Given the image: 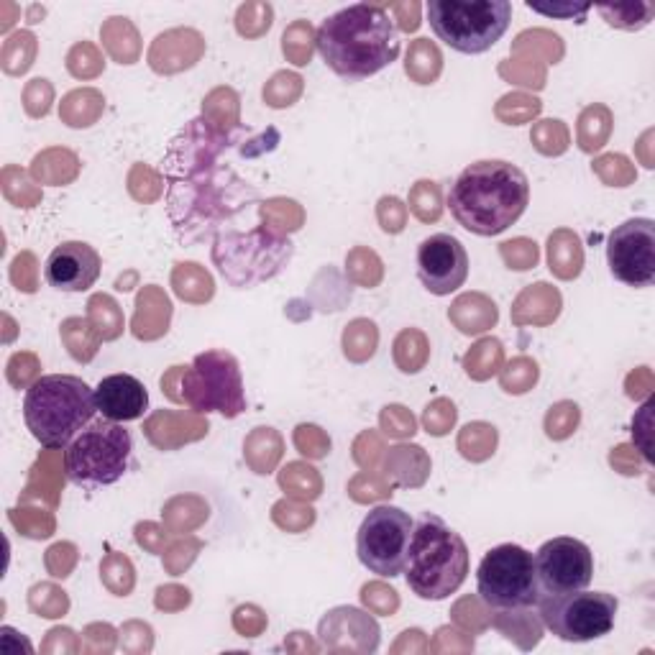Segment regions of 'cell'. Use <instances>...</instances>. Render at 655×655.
Returning <instances> with one entry per match:
<instances>
[{"mask_svg":"<svg viewBox=\"0 0 655 655\" xmlns=\"http://www.w3.org/2000/svg\"><path fill=\"white\" fill-rule=\"evenodd\" d=\"M180 389L182 402L198 415L221 412L223 418H238L246 410L241 366L228 351H205L182 366Z\"/></svg>","mask_w":655,"mask_h":655,"instance_id":"30bf717a","label":"cell"},{"mask_svg":"<svg viewBox=\"0 0 655 655\" xmlns=\"http://www.w3.org/2000/svg\"><path fill=\"white\" fill-rule=\"evenodd\" d=\"M295 446L300 448L302 456L308 458H323L325 453L331 451V441L318 425H300L295 430Z\"/></svg>","mask_w":655,"mask_h":655,"instance_id":"f6af8a7d","label":"cell"},{"mask_svg":"<svg viewBox=\"0 0 655 655\" xmlns=\"http://www.w3.org/2000/svg\"><path fill=\"white\" fill-rule=\"evenodd\" d=\"M433 34L461 54H484L510 29L507 0H430L425 6Z\"/></svg>","mask_w":655,"mask_h":655,"instance_id":"8992f818","label":"cell"},{"mask_svg":"<svg viewBox=\"0 0 655 655\" xmlns=\"http://www.w3.org/2000/svg\"><path fill=\"white\" fill-rule=\"evenodd\" d=\"M379 423H382L384 433L392 435V438H410V435L418 433V423L412 418V412L402 405L384 407Z\"/></svg>","mask_w":655,"mask_h":655,"instance_id":"ab89813d","label":"cell"},{"mask_svg":"<svg viewBox=\"0 0 655 655\" xmlns=\"http://www.w3.org/2000/svg\"><path fill=\"white\" fill-rule=\"evenodd\" d=\"M315 47L346 82H361L377 75L400 57L395 18L387 8L356 3L328 16L315 34Z\"/></svg>","mask_w":655,"mask_h":655,"instance_id":"6da1fadb","label":"cell"},{"mask_svg":"<svg viewBox=\"0 0 655 655\" xmlns=\"http://www.w3.org/2000/svg\"><path fill=\"white\" fill-rule=\"evenodd\" d=\"M11 522L26 538H49L54 533V520L36 510H11Z\"/></svg>","mask_w":655,"mask_h":655,"instance_id":"60d3db41","label":"cell"},{"mask_svg":"<svg viewBox=\"0 0 655 655\" xmlns=\"http://www.w3.org/2000/svg\"><path fill=\"white\" fill-rule=\"evenodd\" d=\"M361 602L371 609V612H377V615H392L397 607H400V597H397L395 589H389V586L379 584H366L361 589Z\"/></svg>","mask_w":655,"mask_h":655,"instance_id":"ee69618b","label":"cell"},{"mask_svg":"<svg viewBox=\"0 0 655 655\" xmlns=\"http://www.w3.org/2000/svg\"><path fill=\"white\" fill-rule=\"evenodd\" d=\"M448 318L456 323V328L461 333H466V336H476V333L489 331V328L497 323L499 313H497V305H494L492 300H489L482 310H474V313H471L469 302H466V297L461 295L456 302H453L451 310H448Z\"/></svg>","mask_w":655,"mask_h":655,"instance_id":"4316f807","label":"cell"},{"mask_svg":"<svg viewBox=\"0 0 655 655\" xmlns=\"http://www.w3.org/2000/svg\"><path fill=\"white\" fill-rule=\"evenodd\" d=\"M530 205L528 174L505 159H482L458 174L448 190V210L476 236H499Z\"/></svg>","mask_w":655,"mask_h":655,"instance_id":"7a4b0ae2","label":"cell"},{"mask_svg":"<svg viewBox=\"0 0 655 655\" xmlns=\"http://www.w3.org/2000/svg\"><path fill=\"white\" fill-rule=\"evenodd\" d=\"M405 579L410 592L425 602H441L456 594L469 576L466 540L438 515L425 512L412 528Z\"/></svg>","mask_w":655,"mask_h":655,"instance_id":"3957f363","label":"cell"},{"mask_svg":"<svg viewBox=\"0 0 655 655\" xmlns=\"http://www.w3.org/2000/svg\"><path fill=\"white\" fill-rule=\"evenodd\" d=\"M203 54V36L198 31H167L157 36L149 52L151 67L157 72H180L192 67Z\"/></svg>","mask_w":655,"mask_h":655,"instance_id":"ac0fdd59","label":"cell"},{"mask_svg":"<svg viewBox=\"0 0 655 655\" xmlns=\"http://www.w3.org/2000/svg\"><path fill=\"white\" fill-rule=\"evenodd\" d=\"M415 522L395 505H379L364 517L356 533V553L371 574L395 579L405 571Z\"/></svg>","mask_w":655,"mask_h":655,"instance_id":"7c38bea8","label":"cell"},{"mask_svg":"<svg viewBox=\"0 0 655 655\" xmlns=\"http://www.w3.org/2000/svg\"><path fill=\"white\" fill-rule=\"evenodd\" d=\"M282 49H285L290 62L297 64V67L310 64V57H313V31H310V24L297 21L295 26H290L285 36H282Z\"/></svg>","mask_w":655,"mask_h":655,"instance_id":"836d02e7","label":"cell"},{"mask_svg":"<svg viewBox=\"0 0 655 655\" xmlns=\"http://www.w3.org/2000/svg\"><path fill=\"white\" fill-rule=\"evenodd\" d=\"M540 620L563 643H592L612 632L617 620L615 594L579 592L540 597Z\"/></svg>","mask_w":655,"mask_h":655,"instance_id":"8fae6325","label":"cell"},{"mask_svg":"<svg viewBox=\"0 0 655 655\" xmlns=\"http://www.w3.org/2000/svg\"><path fill=\"white\" fill-rule=\"evenodd\" d=\"M62 341L70 351V356L80 364H87V361H93L95 354H98L100 346V333L95 331L93 323L90 320L82 318H67L62 323Z\"/></svg>","mask_w":655,"mask_h":655,"instance_id":"44dd1931","label":"cell"},{"mask_svg":"<svg viewBox=\"0 0 655 655\" xmlns=\"http://www.w3.org/2000/svg\"><path fill=\"white\" fill-rule=\"evenodd\" d=\"M274 522L279 528L290 530V533H300V530L310 528L315 522V512L310 507H300L295 502H277L272 510Z\"/></svg>","mask_w":655,"mask_h":655,"instance_id":"f35d334b","label":"cell"},{"mask_svg":"<svg viewBox=\"0 0 655 655\" xmlns=\"http://www.w3.org/2000/svg\"><path fill=\"white\" fill-rule=\"evenodd\" d=\"M525 6H528L530 11L553 18H584V13L592 8V6H571V3H563V6H540V3H533V0H528Z\"/></svg>","mask_w":655,"mask_h":655,"instance_id":"f5cc1de1","label":"cell"},{"mask_svg":"<svg viewBox=\"0 0 655 655\" xmlns=\"http://www.w3.org/2000/svg\"><path fill=\"white\" fill-rule=\"evenodd\" d=\"M476 594L499 612H522L538 607L540 584L533 553L522 545L502 543L487 553L476 569Z\"/></svg>","mask_w":655,"mask_h":655,"instance_id":"9c48e42d","label":"cell"},{"mask_svg":"<svg viewBox=\"0 0 655 655\" xmlns=\"http://www.w3.org/2000/svg\"><path fill=\"white\" fill-rule=\"evenodd\" d=\"M499 251H502V259L507 261V267L517 269V272L533 269L540 259L538 244H535V241H528V238L507 241V244L499 246Z\"/></svg>","mask_w":655,"mask_h":655,"instance_id":"74e56055","label":"cell"},{"mask_svg":"<svg viewBox=\"0 0 655 655\" xmlns=\"http://www.w3.org/2000/svg\"><path fill=\"white\" fill-rule=\"evenodd\" d=\"M650 410H653V400H648L643 405V410H640V415L635 420H632V441H638L640 435H643V441L638 443V451L643 453V458L648 461V464H653L655 456L653 451H650Z\"/></svg>","mask_w":655,"mask_h":655,"instance_id":"816d5d0a","label":"cell"},{"mask_svg":"<svg viewBox=\"0 0 655 655\" xmlns=\"http://www.w3.org/2000/svg\"><path fill=\"white\" fill-rule=\"evenodd\" d=\"M75 561H77V548L72 543H57L52 545L47 553V569L52 571V576H57V579L70 576Z\"/></svg>","mask_w":655,"mask_h":655,"instance_id":"7dc6e473","label":"cell"},{"mask_svg":"<svg viewBox=\"0 0 655 655\" xmlns=\"http://www.w3.org/2000/svg\"><path fill=\"white\" fill-rule=\"evenodd\" d=\"M499 364H502V343L497 338H484L464 356L466 374L476 382H484L492 374H497Z\"/></svg>","mask_w":655,"mask_h":655,"instance_id":"f1b7e54d","label":"cell"},{"mask_svg":"<svg viewBox=\"0 0 655 655\" xmlns=\"http://www.w3.org/2000/svg\"><path fill=\"white\" fill-rule=\"evenodd\" d=\"M256 200L254 187L236 180L231 169L213 167V159L205 162V172L192 182H172L167 195L169 215L174 228L187 241L210 236L226 218L244 210Z\"/></svg>","mask_w":655,"mask_h":655,"instance_id":"5b68a950","label":"cell"},{"mask_svg":"<svg viewBox=\"0 0 655 655\" xmlns=\"http://www.w3.org/2000/svg\"><path fill=\"white\" fill-rule=\"evenodd\" d=\"M292 251V241L285 233L259 226L246 233H221L213 244V261L226 282L246 290L277 277L292 259Z\"/></svg>","mask_w":655,"mask_h":655,"instance_id":"52a82bcc","label":"cell"},{"mask_svg":"<svg viewBox=\"0 0 655 655\" xmlns=\"http://www.w3.org/2000/svg\"><path fill=\"white\" fill-rule=\"evenodd\" d=\"M548 264L551 272L561 279L579 277L581 264H584V251H581L579 236L571 231H556L548 238Z\"/></svg>","mask_w":655,"mask_h":655,"instance_id":"ffe728a7","label":"cell"},{"mask_svg":"<svg viewBox=\"0 0 655 655\" xmlns=\"http://www.w3.org/2000/svg\"><path fill=\"white\" fill-rule=\"evenodd\" d=\"M100 254L85 241H64L49 254L44 277L59 292H85L100 277Z\"/></svg>","mask_w":655,"mask_h":655,"instance_id":"2e32d148","label":"cell"},{"mask_svg":"<svg viewBox=\"0 0 655 655\" xmlns=\"http://www.w3.org/2000/svg\"><path fill=\"white\" fill-rule=\"evenodd\" d=\"M29 604L39 617H62L70 607V599L52 584H36L29 594Z\"/></svg>","mask_w":655,"mask_h":655,"instance_id":"d590c367","label":"cell"},{"mask_svg":"<svg viewBox=\"0 0 655 655\" xmlns=\"http://www.w3.org/2000/svg\"><path fill=\"white\" fill-rule=\"evenodd\" d=\"M538 382V364L533 359H520L512 361L505 371H502V389L507 395H525Z\"/></svg>","mask_w":655,"mask_h":655,"instance_id":"d6a6232c","label":"cell"},{"mask_svg":"<svg viewBox=\"0 0 655 655\" xmlns=\"http://www.w3.org/2000/svg\"><path fill=\"white\" fill-rule=\"evenodd\" d=\"M169 318H172V302L157 287H144L139 297H136V315H134V336L141 341H154V338L164 336L169 328Z\"/></svg>","mask_w":655,"mask_h":655,"instance_id":"d6986e66","label":"cell"},{"mask_svg":"<svg viewBox=\"0 0 655 655\" xmlns=\"http://www.w3.org/2000/svg\"><path fill=\"white\" fill-rule=\"evenodd\" d=\"M597 11L602 13L604 21L615 29L625 31H638L645 29L653 18L655 6L653 3H615V6H597Z\"/></svg>","mask_w":655,"mask_h":655,"instance_id":"f546056e","label":"cell"},{"mask_svg":"<svg viewBox=\"0 0 655 655\" xmlns=\"http://www.w3.org/2000/svg\"><path fill=\"white\" fill-rule=\"evenodd\" d=\"M533 558L543 597L579 592L594 579L592 548L569 535H558L543 543Z\"/></svg>","mask_w":655,"mask_h":655,"instance_id":"4fadbf2b","label":"cell"},{"mask_svg":"<svg viewBox=\"0 0 655 655\" xmlns=\"http://www.w3.org/2000/svg\"><path fill=\"white\" fill-rule=\"evenodd\" d=\"M95 412V389L72 374H47L26 389V428L49 451L70 446L93 423Z\"/></svg>","mask_w":655,"mask_h":655,"instance_id":"277c9868","label":"cell"},{"mask_svg":"<svg viewBox=\"0 0 655 655\" xmlns=\"http://www.w3.org/2000/svg\"><path fill=\"white\" fill-rule=\"evenodd\" d=\"M418 277L430 295H451L469 279V254L451 233H435L418 246Z\"/></svg>","mask_w":655,"mask_h":655,"instance_id":"9a60e30c","label":"cell"},{"mask_svg":"<svg viewBox=\"0 0 655 655\" xmlns=\"http://www.w3.org/2000/svg\"><path fill=\"white\" fill-rule=\"evenodd\" d=\"M36 374H39V361L31 354H16L11 361H8V382L13 387H26V384L36 382Z\"/></svg>","mask_w":655,"mask_h":655,"instance_id":"bcb514c9","label":"cell"},{"mask_svg":"<svg viewBox=\"0 0 655 655\" xmlns=\"http://www.w3.org/2000/svg\"><path fill=\"white\" fill-rule=\"evenodd\" d=\"M172 285L174 292L182 297V300L190 302H205L213 297V277L205 272L200 264L195 261H185V264H177L172 274Z\"/></svg>","mask_w":655,"mask_h":655,"instance_id":"7402d4cb","label":"cell"},{"mask_svg":"<svg viewBox=\"0 0 655 655\" xmlns=\"http://www.w3.org/2000/svg\"><path fill=\"white\" fill-rule=\"evenodd\" d=\"M423 425L430 435H446L456 425V405L451 400H435L425 407Z\"/></svg>","mask_w":655,"mask_h":655,"instance_id":"7bdbcfd3","label":"cell"},{"mask_svg":"<svg viewBox=\"0 0 655 655\" xmlns=\"http://www.w3.org/2000/svg\"><path fill=\"white\" fill-rule=\"evenodd\" d=\"M279 487L300 499H315L320 494V476L308 464H287L279 474Z\"/></svg>","mask_w":655,"mask_h":655,"instance_id":"4dcf8cb0","label":"cell"},{"mask_svg":"<svg viewBox=\"0 0 655 655\" xmlns=\"http://www.w3.org/2000/svg\"><path fill=\"white\" fill-rule=\"evenodd\" d=\"M377 215H379V223H382V228L387 233H400L402 228H405L407 210L405 205H402V200L382 198L379 200Z\"/></svg>","mask_w":655,"mask_h":655,"instance_id":"c3c4849f","label":"cell"},{"mask_svg":"<svg viewBox=\"0 0 655 655\" xmlns=\"http://www.w3.org/2000/svg\"><path fill=\"white\" fill-rule=\"evenodd\" d=\"M609 272L627 287H650L655 282V223L630 218L607 241Z\"/></svg>","mask_w":655,"mask_h":655,"instance_id":"5bb4252c","label":"cell"},{"mask_svg":"<svg viewBox=\"0 0 655 655\" xmlns=\"http://www.w3.org/2000/svg\"><path fill=\"white\" fill-rule=\"evenodd\" d=\"M269 26H272V8L259 18H254V3L238 8L236 29L241 36H261L264 31H269Z\"/></svg>","mask_w":655,"mask_h":655,"instance_id":"681fc988","label":"cell"},{"mask_svg":"<svg viewBox=\"0 0 655 655\" xmlns=\"http://www.w3.org/2000/svg\"><path fill=\"white\" fill-rule=\"evenodd\" d=\"M233 625H236L241 635L256 638L264 630V625H267V615L259 607H238L236 615H233Z\"/></svg>","mask_w":655,"mask_h":655,"instance_id":"f907efd6","label":"cell"},{"mask_svg":"<svg viewBox=\"0 0 655 655\" xmlns=\"http://www.w3.org/2000/svg\"><path fill=\"white\" fill-rule=\"evenodd\" d=\"M581 412L576 402L563 400L558 405H553L545 415V435L551 438V441H566L576 428H579Z\"/></svg>","mask_w":655,"mask_h":655,"instance_id":"1f68e13d","label":"cell"},{"mask_svg":"<svg viewBox=\"0 0 655 655\" xmlns=\"http://www.w3.org/2000/svg\"><path fill=\"white\" fill-rule=\"evenodd\" d=\"M87 320L103 341H116L123 333V315L111 295H93L87 302Z\"/></svg>","mask_w":655,"mask_h":655,"instance_id":"484cf974","label":"cell"},{"mask_svg":"<svg viewBox=\"0 0 655 655\" xmlns=\"http://www.w3.org/2000/svg\"><path fill=\"white\" fill-rule=\"evenodd\" d=\"M533 144L545 157H558L569 146V131L561 121H540L533 128Z\"/></svg>","mask_w":655,"mask_h":655,"instance_id":"8d00e7d4","label":"cell"},{"mask_svg":"<svg viewBox=\"0 0 655 655\" xmlns=\"http://www.w3.org/2000/svg\"><path fill=\"white\" fill-rule=\"evenodd\" d=\"M430 343L418 328H405L395 338V364L402 374H418L428 364Z\"/></svg>","mask_w":655,"mask_h":655,"instance_id":"cb8c5ba5","label":"cell"},{"mask_svg":"<svg viewBox=\"0 0 655 655\" xmlns=\"http://www.w3.org/2000/svg\"><path fill=\"white\" fill-rule=\"evenodd\" d=\"M599 111H602V105H592V108H586L579 118V144L584 151L602 149L609 136V128L594 126L599 118Z\"/></svg>","mask_w":655,"mask_h":655,"instance_id":"b9f144b4","label":"cell"},{"mask_svg":"<svg viewBox=\"0 0 655 655\" xmlns=\"http://www.w3.org/2000/svg\"><path fill=\"white\" fill-rule=\"evenodd\" d=\"M410 208L420 221H438L441 218V187L435 182H418L410 192Z\"/></svg>","mask_w":655,"mask_h":655,"instance_id":"e575fe53","label":"cell"},{"mask_svg":"<svg viewBox=\"0 0 655 655\" xmlns=\"http://www.w3.org/2000/svg\"><path fill=\"white\" fill-rule=\"evenodd\" d=\"M497 448V428L489 423H469L458 435V451L466 461H487Z\"/></svg>","mask_w":655,"mask_h":655,"instance_id":"d4e9b609","label":"cell"},{"mask_svg":"<svg viewBox=\"0 0 655 655\" xmlns=\"http://www.w3.org/2000/svg\"><path fill=\"white\" fill-rule=\"evenodd\" d=\"M405 70L418 85H430L441 72V52L428 39H418L407 52Z\"/></svg>","mask_w":655,"mask_h":655,"instance_id":"83f0119b","label":"cell"},{"mask_svg":"<svg viewBox=\"0 0 655 655\" xmlns=\"http://www.w3.org/2000/svg\"><path fill=\"white\" fill-rule=\"evenodd\" d=\"M377 343V325L366 318L351 320V323L346 325V331H343V354H346L348 361H354V364H361V361L371 359V356L377 354Z\"/></svg>","mask_w":655,"mask_h":655,"instance_id":"603a6c76","label":"cell"},{"mask_svg":"<svg viewBox=\"0 0 655 655\" xmlns=\"http://www.w3.org/2000/svg\"><path fill=\"white\" fill-rule=\"evenodd\" d=\"M131 451H134L131 433L121 423L103 418L87 425L64 448V471L77 487H111L126 474Z\"/></svg>","mask_w":655,"mask_h":655,"instance_id":"ba28073f","label":"cell"},{"mask_svg":"<svg viewBox=\"0 0 655 655\" xmlns=\"http://www.w3.org/2000/svg\"><path fill=\"white\" fill-rule=\"evenodd\" d=\"M95 405H98L100 418L113 420V423H131V420L144 418L146 407H149V392L131 374H111V377L100 379L95 387Z\"/></svg>","mask_w":655,"mask_h":655,"instance_id":"e0dca14e","label":"cell"}]
</instances>
